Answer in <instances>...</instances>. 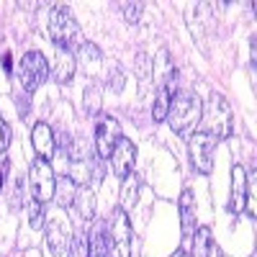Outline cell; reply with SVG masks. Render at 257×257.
Masks as SVG:
<instances>
[{"instance_id": "18", "label": "cell", "mask_w": 257, "mask_h": 257, "mask_svg": "<svg viewBox=\"0 0 257 257\" xmlns=\"http://www.w3.org/2000/svg\"><path fill=\"white\" fill-rule=\"evenodd\" d=\"M137 201H139V178L132 173V175L123 178V185H121V206L118 208L128 211V208L137 206Z\"/></svg>"}, {"instance_id": "15", "label": "cell", "mask_w": 257, "mask_h": 257, "mask_svg": "<svg viewBox=\"0 0 257 257\" xmlns=\"http://www.w3.org/2000/svg\"><path fill=\"white\" fill-rule=\"evenodd\" d=\"M75 67H77V59L72 52H57V59H54V80L57 85H67L75 75Z\"/></svg>"}, {"instance_id": "30", "label": "cell", "mask_w": 257, "mask_h": 257, "mask_svg": "<svg viewBox=\"0 0 257 257\" xmlns=\"http://www.w3.org/2000/svg\"><path fill=\"white\" fill-rule=\"evenodd\" d=\"M3 180H6V175H3V167H0V190H3Z\"/></svg>"}, {"instance_id": "13", "label": "cell", "mask_w": 257, "mask_h": 257, "mask_svg": "<svg viewBox=\"0 0 257 257\" xmlns=\"http://www.w3.org/2000/svg\"><path fill=\"white\" fill-rule=\"evenodd\" d=\"M31 144H34V149H36L39 160H47V162H49V160L54 157V149H57V139H54L52 126H49V123H44V121L34 123Z\"/></svg>"}, {"instance_id": "5", "label": "cell", "mask_w": 257, "mask_h": 257, "mask_svg": "<svg viewBox=\"0 0 257 257\" xmlns=\"http://www.w3.org/2000/svg\"><path fill=\"white\" fill-rule=\"evenodd\" d=\"M29 188H31V196L34 203L39 206H47L54 198V190H57V178H54V170L47 160H34L31 170H29Z\"/></svg>"}, {"instance_id": "9", "label": "cell", "mask_w": 257, "mask_h": 257, "mask_svg": "<svg viewBox=\"0 0 257 257\" xmlns=\"http://www.w3.org/2000/svg\"><path fill=\"white\" fill-rule=\"evenodd\" d=\"M123 139V132H121V123L113 118V116H100L95 121V155L100 160L111 157V152L116 149V144Z\"/></svg>"}, {"instance_id": "25", "label": "cell", "mask_w": 257, "mask_h": 257, "mask_svg": "<svg viewBox=\"0 0 257 257\" xmlns=\"http://www.w3.org/2000/svg\"><path fill=\"white\" fill-rule=\"evenodd\" d=\"M100 98H103V90L100 88H88V93H85V111L88 113H98L100 111Z\"/></svg>"}, {"instance_id": "26", "label": "cell", "mask_w": 257, "mask_h": 257, "mask_svg": "<svg viewBox=\"0 0 257 257\" xmlns=\"http://www.w3.org/2000/svg\"><path fill=\"white\" fill-rule=\"evenodd\" d=\"M11 147V126L6 123V118L0 116V155Z\"/></svg>"}, {"instance_id": "7", "label": "cell", "mask_w": 257, "mask_h": 257, "mask_svg": "<svg viewBox=\"0 0 257 257\" xmlns=\"http://www.w3.org/2000/svg\"><path fill=\"white\" fill-rule=\"evenodd\" d=\"M108 257H132V226L123 208L113 211L108 226Z\"/></svg>"}, {"instance_id": "20", "label": "cell", "mask_w": 257, "mask_h": 257, "mask_svg": "<svg viewBox=\"0 0 257 257\" xmlns=\"http://www.w3.org/2000/svg\"><path fill=\"white\" fill-rule=\"evenodd\" d=\"M75 193H77V185L70 178H62V183H57V190H54V196L59 201V208L72 206L75 203Z\"/></svg>"}, {"instance_id": "29", "label": "cell", "mask_w": 257, "mask_h": 257, "mask_svg": "<svg viewBox=\"0 0 257 257\" xmlns=\"http://www.w3.org/2000/svg\"><path fill=\"white\" fill-rule=\"evenodd\" d=\"M208 257H224V254H221V249H219L216 244H213V247H211V254H208Z\"/></svg>"}, {"instance_id": "2", "label": "cell", "mask_w": 257, "mask_h": 257, "mask_svg": "<svg viewBox=\"0 0 257 257\" xmlns=\"http://www.w3.org/2000/svg\"><path fill=\"white\" fill-rule=\"evenodd\" d=\"M49 39L59 52H75L82 44V29L67 6H54L49 16Z\"/></svg>"}, {"instance_id": "14", "label": "cell", "mask_w": 257, "mask_h": 257, "mask_svg": "<svg viewBox=\"0 0 257 257\" xmlns=\"http://www.w3.org/2000/svg\"><path fill=\"white\" fill-rule=\"evenodd\" d=\"M180 226L183 237H193V231H196V196L190 188L180 193Z\"/></svg>"}, {"instance_id": "24", "label": "cell", "mask_w": 257, "mask_h": 257, "mask_svg": "<svg viewBox=\"0 0 257 257\" xmlns=\"http://www.w3.org/2000/svg\"><path fill=\"white\" fill-rule=\"evenodd\" d=\"M137 77H139L142 88H144V82L152 80V62H149V57H144V54L137 57Z\"/></svg>"}, {"instance_id": "28", "label": "cell", "mask_w": 257, "mask_h": 257, "mask_svg": "<svg viewBox=\"0 0 257 257\" xmlns=\"http://www.w3.org/2000/svg\"><path fill=\"white\" fill-rule=\"evenodd\" d=\"M170 257H190V252H188L185 247H180V249H175V252L170 254Z\"/></svg>"}, {"instance_id": "19", "label": "cell", "mask_w": 257, "mask_h": 257, "mask_svg": "<svg viewBox=\"0 0 257 257\" xmlns=\"http://www.w3.org/2000/svg\"><path fill=\"white\" fill-rule=\"evenodd\" d=\"M88 239H90V257H108V226L98 224Z\"/></svg>"}, {"instance_id": "21", "label": "cell", "mask_w": 257, "mask_h": 257, "mask_svg": "<svg viewBox=\"0 0 257 257\" xmlns=\"http://www.w3.org/2000/svg\"><path fill=\"white\" fill-rule=\"evenodd\" d=\"M67 257H90V239H88V234H75L72 242H70V249H67Z\"/></svg>"}, {"instance_id": "1", "label": "cell", "mask_w": 257, "mask_h": 257, "mask_svg": "<svg viewBox=\"0 0 257 257\" xmlns=\"http://www.w3.org/2000/svg\"><path fill=\"white\" fill-rule=\"evenodd\" d=\"M201 111H203L201 95L190 93V90H178L173 103H170V108H167V123L175 134L188 139L201 121Z\"/></svg>"}, {"instance_id": "27", "label": "cell", "mask_w": 257, "mask_h": 257, "mask_svg": "<svg viewBox=\"0 0 257 257\" xmlns=\"http://www.w3.org/2000/svg\"><path fill=\"white\" fill-rule=\"evenodd\" d=\"M121 75H123V72H121L118 67L111 72V77H108V90H111V93H121V90H123V82H126V80H123Z\"/></svg>"}, {"instance_id": "22", "label": "cell", "mask_w": 257, "mask_h": 257, "mask_svg": "<svg viewBox=\"0 0 257 257\" xmlns=\"http://www.w3.org/2000/svg\"><path fill=\"white\" fill-rule=\"evenodd\" d=\"M77 52H80V59H82V62H90V64H98V62L103 59V52L93 44V41H82Z\"/></svg>"}, {"instance_id": "23", "label": "cell", "mask_w": 257, "mask_h": 257, "mask_svg": "<svg viewBox=\"0 0 257 257\" xmlns=\"http://www.w3.org/2000/svg\"><path fill=\"white\" fill-rule=\"evenodd\" d=\"M121 13L126 24H139V18L144 13V3H121Z\"/></svg>"}, {"instance_id": "17", "label": "cell", "mask_w": 257, "mask_h": 257, "mask_svg": "<svg viewBox=\"0 0 257 257\" xmlns=\"http://www.w3.org/2000/svg\"><path fill=\"white\" fill-rule=\"evenodd\" d=\"M193 249H190V257H208L211 254V229L208 226H196V231H193Z\"/></svg>"}, {"instance_id": "16", "label": "cell", "mask_w": 257, "mask_h": 257, "mask_svg": "<svg viewBox=\"0 0 257 257\" xmlns=\"http://www.w3.org/2000/svg\"><path fill=\"white\" fill-rule=\"evenodd\" d=\"M72 206L77 208V213L82 216V221H93V219H95V196H93L90 188H77Z\"/></svg>"}, {"instance_id": "8", "label": "cell", "mask_w": 257, "mask_h": 257, "mask_svg": "<svg viewBox=\"0 0 257 257\" xmlns=\"http://www.w3.org/2000/svg\"><path fill=\"white\" fill-rule=\"evenodd\" d=\"M219 139L211 137L206 132L198 134H190L188 137V155H190V165L198 170V173L208 175L211 173V165H213V149H216Z\"/></svg>"}, {"instance_id": "3", "label": "cell", "mask_w": 257, "mask_h": 257, "mask_svg": "<svg viewBox=\"0 0 257 257\" xmlns=\"http://www.w3.org/2000/svg\"><path fill=\"white\" fill-rule=\"evenodd\" d=\"M201 118H203V128H201V132L216 137L219 142L231 137V108H229V103L219 93H211L208 103H203Z\"/></svg>"}, {"instance_id": "12", "label": "cell", "mask_w": 257, "mask_h": 257, "mask_svg": "<svg viewBox=\"0 0 257 257\" xmlns=\"http://www.w3.org/2000/svg\"><path fill=\"white\" fill-rule=\"evenodd\" d=\"M100 178V160L98 157H82V160H72L70 165V180L77 188H90L93 180Z\"/></svg>"}, {"instance_id": "11", "label": "cell", "mask_w": 257, "mask_h": 257, "mask_svg": "<svg viewBox=\"0 0 257 257\" xmlns=\"http://www.w3.org/2000/svg\"><path fill=\"white\" fill-rule=\"evenodd\" d=\"M134 165H137V147L132 139H121L116 144V149L111 152V167H113V173L123 180L126 175H132L134 173Z\"/></svg>"}, {"instance_id": "4", "label": "cell", "mask_w": 257, "mask_h": 257, "mask_svg": "<svg viewBox=\"0 0 257 257\" xmlns=\"http://www.w3.org/2000/svg\"><path fill=\"white\" fill-rule=\"evenodd\" d=\"M44 234H47V244L52 249L54 257H62V254H67L70 249V242H72V224L67 219V213H64V208H54L52 213H47V219H44Z\"/></svg>"}, {"instance_id": "10", "label": "cell", "mask_w": 257, "mask_h": 257, "mask_svg": "<svg viewBox=\"0 0 257 257\" xmlns=\"http://www.w3.org/2000/svg\"><path fill=\"white\" fill-rule=\"evenodd\" d=\"M247 196H249V175H247L244 165H234V170H231L229 211L231 213H244L247 211Z\"/></svg>"}, {"instance_id": "6", "label": "cell", "mask_w": 257, "mask_h": 257, "mask_svg": "<svg viewBox=\"0 0 257 257\" xmlns=\"http://www.w3.org/2000/svg\"><path fill=\"white\" fill-rule=\"evenodd\" d=\"M49 77V64L44 59L41 52H26L21 57V64H18V80L24 85V90L34 93L36 88L44 85V80Z\"/></svg>"}]
</instances>
